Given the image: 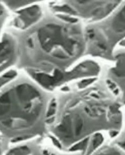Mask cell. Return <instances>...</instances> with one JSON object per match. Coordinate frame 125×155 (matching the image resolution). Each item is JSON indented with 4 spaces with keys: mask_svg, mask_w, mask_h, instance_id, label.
<instances>
[{
    "mask_svg": "<svg viewBox=\"0 0 125 155\" xmlns=\"http://www.w3.org/2000/svg\"><path fill=\"white\" fill-rule=\"evenodd\" d=\"M50 104L43 87L17 73L0 87V136L10 144L44 138Z\"/></svg>",
    "mask_w": 125,
    "mask_h": 155,
    "instance_id": "obj_1",
    "label": "cell"
},
{
    "mask_svg": "<svg viewBox=\"0 0 125 155\" xmlns=\"http://www.w3.org/2000/svg\"><path fill=\"white\" fill-rule=\"evenodd\" d=\"M119 106L109 109L89 104L76 109L61 110L51 103L47 121V132L57 147L82 149L91 135L108 133L115 137L125 124Z\"/></svg>",
    "mask_w": 125,
    "mask_h": 155,
    "instance_id": "obj_2",
    "label": "cell"
},
{
    "mask_svg": "<svg viewBox=\"0 0 125 155\" xmlns=\"http://www.w3.org/2000/svg\"><path fill=\"white\" fill-rule=\"evenodd\" d=\"M42 138L10 144L5 155H57L43 143Z\"/></svg>",
    "mask_w": 125,
    "mask_h": 155,
    "instance_id": "obj_3",
    "label": "cell"
},
{
    "mask_svg": "<svg viewBox=\"0 0 125 155\" xmlns=\"http://www.w3.org/2000/svg\"><path fill=\"white\" fill-rule=\"evenodd\" d=\"M41 16L38 6L33 5L17 12V16L14 20L15 27L25 29L36 23Z\"/></svg>",
    "mask_w": 125,
    "mask_h": 155,
    "instance_id": "obj_4",
    "label": "cell"
},
{
    "mask_svg": "<svg viewBox=\"0 0 125 155\" xmlns=\"http://www.w3.org/2000/svg\"><path fill=\"white\" fill-rule=\"evenodd\" d=\"M14 50L12 43L8 39L0 43V77L8 72L6 70L12 63L8 60L12 56Z\"/></svg>",
    "mask_w": 125,
    "mask_h": 155,
    "instance_id": "obj_5",
    "label": "cell"
},
{
    "mask_svg": "<svg viewBox=\"0 0 125 155\" xmlns=\"http://www.w3.org/2000/svg\"><path fill=\"white\" fill-rule=\"evenodd\" d=\"M114 23L117 30L120 31L125 29V8L117 17Z\"/></svg>",
    "mask_w": 125,
    "mask_h": 155,
    "instance_id": "obj_6",
    "label": "cell"
},
{
    "mask_svg": "<svg viewBox=\"0 0 125 155\" xmlns=\"http://www.w3.org/2000/svg\"><path fill=\"white\" fill-rule=\"evenodd\" d=\"M7 5L12 8H17L19 7L25 6L32 3V1H8Z\"/></svg>",
    "mask_w": 125,
    "mask_h": 155,
    "instance_id": "obj_7",
    "label": "cell"
},
{
    "mask_svg": "<svg viewBox=\"0 0 125 155\" xmlns=\"http://www.w3.org/2000/svg\"><path fill=\"white\" fill-rule=\"evenodd\" d=\"M10 144L0 136V155H5Z\"/></svg>",
    "mask_w": 125,
    "mask_h": 155,
    "instance_id": "obj_8",
    "label": "cell"
},
{
    "mask_svg": "<svg viewBox=\"0 0 125 155\" xmlns=\"http://www.w3.org/2000/svg\"></svg>",
    "mask_w": 125,
    "mask_h": 155,
    "instance_id": "obj_9",
    "label": "cell"
}]
</instances>
